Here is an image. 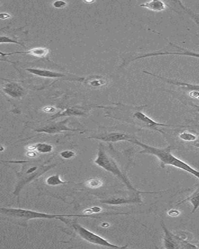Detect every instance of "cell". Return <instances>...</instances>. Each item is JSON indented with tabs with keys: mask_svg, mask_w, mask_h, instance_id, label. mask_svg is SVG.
<instances>
[{
	"mask_svg": "<svg viewBox=\"0 0 199 249\" xmlns=\"http://www.w3.org/2000/svg\"><path fill=\"white\" fill-rule=\"evenodd\" d=\"M198 248H199V242H198Z\"/></svg>",
	"mask_w": 199,
	"mask_h": 249,
	"instance_id": "83f0119b",
	"label": "cell"
},
{
	"mask_svg": "<svg viewBox=\"0 0 199 249\" xmlns=\"http://www.w3.org/2000/svg\"><path fill=\"white\" fill-rule=\"evenodd\" d=\"M48 53L49 50L48 49L37 48L33 49V50L28 51H24V52H15L7 53V54H3V53H1V54L2 55H4V56L13 54H26L34 55V56L37 57H46L48 54Z\"/></svg>",
	"mask_w": 199,
	"mask_h": 249,
	"instance_id": "5bb4252c",
	"label": "cell"
},
{
	"mask_svg": "<svg viewBox=\"0 0 199 249\" xmlns=\"http://www.w3.org/2000/svg\"><path fill=\"white\" fill-rule=\"evenodd\" d=\"M130 142L143 148V150L139 153L152 155L158 158L160 161L161 168H164L166 165L172 166L186 171L199 179V171L192 168L189 164L172 155L171 146H168L165 148H158L148 145L134 139H133Z\"/></svg>",
	"mask_w": 199,
	"mask_h": 249,
	"instance_id": "6da1fadb",
	"label": "cell"
},
{
	"mask_svg": "<svg viewBox=\"0 0 199 249\" xmlns=\"http://www.w3.org/2000/svg\"><path fill=\"white\" fill-rule=\"evenodd\" d=\"M53 5H54L55 8H61L65 7V6L67 5V3L63 1H57L54 2Z\"/></svg>",
	"mask_w": 199,
	"mask_h": 249,
	"instance_id": "603a6c76",
	"label": "cell"
},
{
	"mask_svg": "<svg viewBox=\"0 0 199 249\" xmlns=\"http://www.w3.org/2000/svg\"><path fill=\"white\" fill-rule=\"evenodd\" d=\"M67 121L68 120H66V121L53 124L51 125L46 126L45 127L39 129V130L36 131L38 132L50 133V134H54V133L61 132L62 131H77V130H73V129L68 128L66 126V123Z\"/></svg>",
	"mask_w": 199,
	"mask_h": 249,
	"instance_id": "8fae6325",
	"label": "cell"
},
{
	"mask_svg": "<svg viewBox=\"0 0 199 249\" xmlns=\"http://www.w3.org/2000/svg\"><path fill=\"white\" fill-rule=\"evenodd\" d=\"M1 213L8 216L21 218L24 220H31L33 219H56L61 220L62 221L67 224V221L64 219V217H90L99 218L97 215H92L88 214H46L37 211L23 210V209L15 208H1Z\"/></svg>",
	"mask_w": 199,
	"mask_h": 249,
	"instance_id": "3957f363",
	"label": "cell"
},
{
	"mask_svg": "<svg viewBox=\"0 0 199 249\" xmlns=\"http://www.w3.org/2000/svg\"><path fill=\"white\" fill-rule=\"evenodd\" d=\"M189 201L191 202L192 206V210L191 214L195 213L197 210L199 208V189H198L195 192L192 193L190 196L187 197V198L182 200V201L179 202V203L177 204L176 206L181 205L185 202Z\"/></svg>",
	"mask_w": 199,
	"mask_h": 249,
	"instance_id": "9a60e30c",
	"label": "cell"
},
{
	"mask_svg": "<svg viewBox=\"0 0 199 249\" xmlns=\"http://www.w3.org/2000/svg\"><path fill=\"white\" fill-rule=\"evenodd\" d=\"M3 90L6 94L14 98L21 97L24 93V89L21 86L15 82H10V83L6 84Z\"/></svg>",
	"mask_w": 199,
	"mask_h": 249,
	"instance_id": "7c38bea8",
	"label": "cell"
},
{
	"mask_svg": "<svg viewBox=\"0 0 199 249\" xmlns=\"http://www.w3.org/2000/svg\"><path fill=\"white\" fill-rule=\"evenodd\" d=\"M167 214L170 215V216L176 217L178 216V215L180 214V212L178 210H171L168 211Z\"/></svg>",
	"mask_w": 199,
	"mask_h": 249,
	"instance_id": "cb8c5ba5",
	"label": "cell"
},
{
	"mask_svg": "<svg viewBox=\"0 0 199 249\" xmlns=\"http://www.w3.org/2000/svg\"><path fill=\"white\" fill-rule=\"evenodd\" d=\"M191 106L193 107L194 108L196 109L197 112H198L199 113V106L196 105V104H191Z\"/></svg>",
	"mask_w": 199,
	"mask_h": 249,
	"instance_id": "4316f807",
	"label": "cell"
},
{
	"mask_svg": "<svg viewBox=\"0 0 199 249\" xmlns=\"http://www.w3.org/2000/svg\"><path fill=\"white\" fill-rule=\"evenodd\" d=\"M0 42H1V43H15V44H20V45H22V44L19 43V42L15 41V40H13L10 38H9V37H6V36H1V39H0Z\"/></svg>",
	"mask_w": 199,
	"mask_h": 249,
	"instance_id": "7402d4cb",
	"label": "cell"
},
{
	"mask_svg": "<svg viewBox=\"0 0 199 249\" xmlns=\"http://www.w3.org/2000/svg\"><path fill=\"white\" fill-rule=\"evenodd\" d=\"M141 7L147 8L148 10L153 11V12H161L165 10L166 6L163 1H151L146 2L140 4Z\"/></svg>",
	"mask_w": 199,
	"mask_h": 249,
	"instance_id": "2e32d148",
	"label": "cell"
},
{
	"mask_svg": "<svg viewBox=\"0 0 199 249\" xmlns=\"http://www.w3.org/2000/svg\"><path fill=\"white\" fill-rule=\"evenodd\" d=\"M61 157L63 158L64 159H71L72 157H74L75 155V153L73 152L72 151L70 150H66L63 151L61 153H60Z\"/></svg>",
	"mask_w": 199,
	"mask_h": 249,
	"instance_id": "44dd1931",
	"label": "cell"
},
{
	"mask_svg": "<svg viewBox=\"0 0 199 249\" xmlns=\"http://www.w3.org/2000/svg\"><path fill=\"white\" fill-rule=\"evenodd\" d=\"M89 139H94L106 142H117L121 141H130L133 139L130 135L125 133L119 132H111L101 134L99 136L89 137Z\"/></svg>",
	"mask_w": 199,
	"mask_h": 249,
	"instance_id": "9c48e42d",
	"label": "cell"
},
{
	"mask_svg": "<svg viewBox=\"0 0 199 249\" xmlns=\"http://www.w3.org/2000/svg\"><path fill=\"white\" fill-rule=\"evenodd\" d=\"M35 149L39 153H48L52 152L53 146L48 143H38L35 145Z\"/></svg>",
	"mask_w": 199,
	"mask_h": 249,
	"instance_id": "ac0fdd59",
	"label": "cell"
},
{
	"mask_svg": "<svg viewBox=\"0 0 199 249\" xmlns=\"http://www.w3.org/2000/svg\"><path fill=\"white\" fill-rule=\"evenodd\" d=\"M67 183V182L64 181L61 179L59 175H52L46 179V184L49 186H58Z\"/></svg>",
	"mask_w": 199,
	"mask_h": 249,
	"instance_id": "e0dca14e",
	"label": "cell"
},
{
	"mask_svg": "<svg viewBox=\"0 0 199 249\" xmlns=\"http://www.w3.org/2000/svg\"><path fill=\"white\" fill-rule=\"evenodd\" d=\"M143 72L148 75H152V76L154 77H156L157 79H160L161 81L166 82V83L172 84V85L174 86L181 87V88L186 89L191 91V92L199 93V85H197V84H192L187 83V82L176 81V80L169 79V78L152 74V73L147 72V71H143Z\"/></svg>",
	"mask_w": 199,
	"mask_h": 249,
	"instance_id": "ba28073f",
	"label": "cell"
},
{
	"mask_svg": "<svg viewBox=\"0 0 199 249\" xmlns=\"http://www.w3.org/2000/svg\"><path fill=\"white\" fill-rule=\"evenodd\" d=\"M94 163L100 167L104 169V170L108 171V172L112 173L113 175H116L119 179L123 182V183L127 186L128 189L134 191V192L146 193V194H158V193L166 192V191H159V192H144L136 190L130 183L129 179L127 178L125 175L123 174L122 171L118 167V164L114 161L110 156L108 155L105 152L103 145L100 146L98 153Z\"/></svg>",
	"mask_w": 199,
	"mask_h": 249,
	"instance_id": "7a4b0ae2",
	"label": "cell"
},
{
	"mask_svg": "<svg viewBox=\"0 0 199 249\" xmlns=\"http://www.w3.org/2000/svg\"><path fill=\"white\" fill-rule=\"evenodd\" d=\"M134 118L138 122V124L142 126L143 128L149 129V130L157 131V132L164 133L163 130H161L159 127L161 126H174L169 124H164L158 123L153 120L151 119V118L148 117L145 113L139 112V111H136L134 113Z\"/></svg>",
	"mask_w": 199,
	"mask_h": 249,
	"instance_id": "8992f818",
	"label": "cell"
},
{
	"mask_svg": "<svg viewBox=\"0 0 199 249\" xmlns=\"http://www.w3.org/2000/svg\"><path fill=\"white\" fill-rule=\"evenodd\" d=\"M26 71H28L32 74L38 75L40 77H49V78H59L66 76V75L61 74V73L53 72V71L39 70V69H26Z\"/></svg>",
	"mask_w": 199,
	"mask_h": 249,
	"instance_id": "4fadbf2b",
	"label": "cell"
},
{
	"mask_svg": "<svg viewBox=\"0 0 199 249\" xmlns=\"http://www.w3.org/2000/svg\"><path fill=\"white\" fill-rule=\"evenodd\" d=\"M167 41L170 45L174 47V48L178 49V50L183 51V52H160V51H159V52L147 53V54L139 55V56L135 57V58L132 59V61H136L137 59L145 58V57L159 56V55H185V56L194 57L199 58V53L192 52V51L185 50V49L181 48V47H179L178 45H176V44H174V43H171V42L169 41V40L167 39Z\"/></svg>",
	"mask_w": 199,
	"mask_h": 249,
	"instance_id": "52a82bcc",
	"label": "cell"
},
{
	"mask_svg": "<svg viewBox=\"0 0 199 249\" xmlns=\"http://www.w3.org/2000/svg\"><path fill=\"white\" fill-rule=\"evenodd\" d=\"M141 193H137L133 197H115L109 199L101 201L103 203L109 204V205H121V204L142 203V201L139 195Z\"/></svg>",
	"mask_w": 199,
	"mask_h": 249,
	"instance_id": "30bf717a",
	"label": "cell"
},
{
	"mask_svg": "<svg viewBox=\"0 0 199 249\" xmlns=\"http://www.w3.org/2000/svg\"><path fill=\"white\" fill-rule=\"evenodd\" d=\"M102 181L99 179H91L86 182V185L89 188H97L102 185Z\"/></svg>",
	"mask_w": 199,
	"mask_h": 249,
	"instance_id": "ffe728a7",
	"label": "cell"
},
{
	"mask_svg": "<svg viewBox=\"0 0 199 249\" xmlns=\"http://www.w3.org/2000/svg\"><path fill=\"white\" fill-rule=\"evenodd\" d=\"M71 225L77 234H78L82 239L89 242V243L95 244V245L105 247V248H108L124 249L127 248V246H119L110 243V242L107 241V240L103 239V237L100 236V235L96 234V233L92 232V231L87 230V229L81 226V224H79L77 221H74L71 222Z\"/></svg>",
	"mask_w": 199,
	"mask_h": 249,
	"instance_id": "277c9868",
	"label": "cell"
},
{
	"mask_svg": "<svg viewBox=\"0 0 199 249\" xmlns=\"http://www.w3.org/2000/svg\"><path fill=\"white\" fill-rule=\"evenodd\" d=\"M179 138H180L181 140H184V141L187 142L196 141L197 139H198L196 135L187 132H184L181 133V134L179 135Z\"/></svg>",
	"mask_w": 199,
	"mask_h": 249,
	"instance_id": "d6986e66",
	"label": "cell"
},
{
	"mask_svg": "<svg viewBox=\"0 0 199 249\" xmlns=\"http://www.w3.org/2000/svg\"><path fill=\"white\" fill-rule=\"evenodd\" d=\"M161 226L162 227L165 237L163 239V244L166 249H197L198 247L193 246L189 242L181 239V237L170 232L166 226L163 220H161Z\"/></svg>",
	"mask_w": 199,
	"mask_h": 249,
	"instance_id": "5b68a950",
	"label": "cell"
},
{
	"mask_svg": "<svg viewBox=\"0 0 199 249\" xmlns=\"http://www.w3.org/2000/svg\"><path fill=\"white\" fill-rule=\"evenodd\" d=\"M90 211H91V213L93 214V213H99L101 211V209L100 208H99V207H94V208H92L90 209Z\"/></svg>",
	"mask_w": 199,
	"mask_h": 249,
	"instance_id": "d4e9b609",
	"label": "cell"
},
{
	"mask_svg": "<svg viewBox=\"0 0 199 249\" xmlns=\"http://www.w3.org/2000/svg\"><path fill=\"white\" fill-rule=\"evenodd\" d=\"M10 17V16L6 14V13H1V14L0 15V18H1V19H7Z\"/></svg>",
	"mask_w": 199,
	"mask_h": 249,
	"instance_id": "484cf974",
	"label": "cell"
}]
</instances>
